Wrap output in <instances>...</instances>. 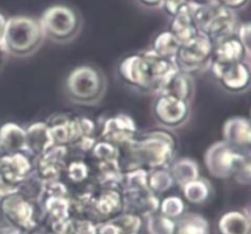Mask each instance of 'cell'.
<instances>
[{"mask_svg": "<svg viewBox=\"0 0 251 234\" xmlns=\"http://www.w3.org/2000/svg\"><path fill=\"white\" fill-rule=\"evenodd\" d=\"M31 234H54V233H51V232H49L48 230H36L34 231V232H32Z\"/></svg>", "mask_w": 251, "mask_h": 234, "instance_id": "cell-47", "label": "cell"}, {"mask_svg": "<svg viewBox=\"0 0 251 234\" xmlns=\"http://www.w3.org/2000/svg\"><path fill=\"white\" fill-rule=\"evenodd\" d=\"M169 172L173 177L174 184L180 186V188L201 177L200 167H199L198 162L194 161L193 158H189V157L173 161V163L169 166Z\"/></svg>", "mask_w": 251, "mask_h": 234, "instance_id": "cell-24", "label": "cell"}, {"mask_svg": "<svg viewBox=\"0 0 251 234\" xmlns=\"http://www.w3.org/2000/svg\"><path fill=\"white\" fill-rule=\"evenodd\" d=\"M107 78L98 68L80 65L70 71L65 81V92L75 104L95 105L104 97Z\"/></svg>", "mask_w": 251, "mask_h": 234, "instance_id": "cell-3", "label": "cell"}, {"mask_svg": "<svg viewBox=\"0 0 251 234\" xmlns=\"http://www.w3.org/2000/svg\"><path fill=\"white\" fill-rule=\"evenodd\" d=\"M180 189L184 201L191 204V205H203L212 196L211 183L202 177L185 184Z\"/></svg>", "mask_w": 251, "mask_h": 234, "instance_id": "cell-26", "label": "cell"}, {"mask_svg": "<svg viewBox=\"0 0 251 234\" xmlns=\"http://www.w3.org/2000/svg\"><path fill=\"white\" fill-rule=\"evenodd\" d=\"M191 4L196 5V6H203V5L213 4V2H217V0H188Z\"/></svg>", "mask_w": 251, "mask_h": 234, "instance_id": "cell-43", "label": "cell"}, {"mask_svg": "<svg viewBox=\"0 0 251 234\" xmlns=\"http://www.w3.org/2000/svg\"><path fill=\"white\" fill-rule=\"evenodd\" d=\"M74 234H97V223L88 218L74 217Z\"/></svg>", "mask_w": 251, "mask_h": 234, "instance_id": "cell-37", "label": "cell"}, {"mask_svg": "<svg viewBox=\"0 0 251 234\" xmlns=\"http://www.w3.org/2000/svg\"><path fill=\"white\" fill-rule=\"evenodd\" d=\"M194 10L195 5L191 4L190 1H186L181 9L172 17L168 31H171L180 43H185L199 34L198 26L194 19Z\"/></svg>", "mask_w": 251, "mask_h": 234, "instance_id": "cell-20", "label": "cell"}, {"mask_svg": "<svg viewBox=\"0 0 251 234\" xmlns=\"http://www.w3.org/2000/svg\"><path fill=\"white\" fill-rule=\"evenodd\" d=\"M210 70L220 85L228 92H244L251 85V66L247 60L232 65L211 63Z\"/></svg>", "mask_w": 251, "mask_h": 234, "instance_id": "cell-13", "label": "cell"}, {"mask_svg": "<svg viewBox=\"0 0 251 234\" xmlns=\"http://www.w3.org/2000/svg\"><path fill=\"white\" fill-rule=\"evenodd\" d=\"M147 178H149V171L147 169L141 168V167L127 169V171L123 172L120 190L135 191L149 189L147 188Z\"/></svg>", "mask_w": 251, "mask_h": 234, "instance_id": "cell-30", "label": "cell"}, {"mask_svg": "<svg viewBox=\"0 0 251 234\" xmlns=\"http://www.w3.org/2000/svg\"><path fill=\"white\" fill-rule=\"evenodd\" d=\"M124 212V199L120 189L100 188L93 194L86 218L96 223L109 221Z\"/></svg>", "mask_w": 251, "mask_h": 234, "instance_id": "cell-12", "label": "cell"}, {"mask_svg": "<svg viewBox=\"0 0 251 234\" xmlns=\"http://www.w3.org/2000/svg\"><path fill=\"white\" fill-rule=\"evenodd\" d=\"M6 21H7L6 17H5L2 14H0V46H1L2 37H4V32H5V26H6Z\"/></svg>", "mask_w": 251, "mask_h": 234, "instance_id": "cell-42", "label": "cell"}, {"mask_svg": "<svg viewBox=\"0 0 251 234\" xmlns=\"http://www.w3.org/2000/svg\"><path fill=\"white\" fill-rule=\"evenodd\" d=\"M235 34H237L238 39H239L240 43L244 47L248 56L251 58V21L239 25Z\"/></svg>", "mask_w": 251, "mask_h": 234, "instance_id": "cell-38", "label": "cell"}, {"mask_svg": "<svg viewBox=\"0 0 251 234\" xmlns=\"http://www.w3.org/2000/svg\"><path fill=\"white\" fill-rule=\"evenodd\" d=\"M166 0H139L142 6L147 9H163V5Z\"/></svg>", "mask_w": 251, "mask_h": 234, "instance_id": "cell-41", "label": "cell"}, {"mask_svg": "<svg viewBox=\"0 0 251 234\" xmlns=\"http://www.w3.org/2000/svg\"><path fill=\"white\" fill-rule=\"evenodd\" d=\"M118 76L123 83L142 92L153 93L149 64L144 54H131L123 59L118 65Z\"/></svg>", "mask_w": 251, "mask_h": 234, "instance_id": "cell-11", "label": "cell"}, {"mask_svg": "<svg viewBox=\"0 0 251 234\" xmlns=\"http://www.w3.org/2000/svg\"><path fill=\"white\" fill-rule=\"evenodd\" d=\"M157 95H167L179 98L185 102H191L195 95V80L194 76L176 69L161 87Z\"/></svg>", "mask_w": 251, "mask_h": 234, "instance_id": "cell-19", "label": "cell"}, {"mask_svg": "<svg viewBox=\"0 0 251 234\" xmlns=\"http://www.w3.org/2000/svg\"><path fill=\"white\" fill-rule=\"evenodd\" d=\"M7 54L5 53V51L1 48V46H0V71L2 70V66H4L5 64V56Z\"/></svg>", "mask_w": 251, "mask_h": 234, "instance_id": "cell-46", "label": "cell"}, {"mask_svg": "<svg viewBox=\"0 0 251 234\" xmlns=\"http://www.w3.org/2000/svg\"><path fill=\"white\" fill-rule=\"evenodd\" d=\"M249 119L251 120V110H250V118H249Z\"/></svg>", "mask_w": 251, "mask_h": 234, "instance_id": "cell-49", "label": "cell"}, {"mask_svg": "<svg viewBox=\"0 0 251 234\" xmlns=\"http://www.w3.org/2000/svg\"><path fill=\"white\" fill-rule=\"evenodd\" d=\"M97 234H123L114 221H104V222L97 223Z\"/></svg>", "mask_w": 251, "mask_h": 234, "instance_id": "cell-39", "label": "cell"}, {"mask_svg": "<svg viewBox=\"0 0 251 234\" xmlns=\"http://www.w3.org/2000/svg\"><path fill=\"white\" fill-rule=\"evenodd\" d=\"M91 154L96 162H113L119 161L120 158L119 147L102 139L96 142L93 149L91 150Z\"/></svg>", "mask_w": 251, "mask_h": 234, "instance_id": "cell-33", "label": "cell"}, {"mask_svg": "<svg viewBox=\"0 0 251 234\" xmlns=\"http://www.w3.org/2000/svg\"><path fill=\"white\" fill-rule=\"evenodd\" d=\"M213 42L199 32L193 39L181 43L176 56V65L179 70L195 75L208 70L213 58Z\"/></svg>", "mask_w": 251, "mask_h": 234, "instance_id": "cell-7", "label": "cell"}, {"mask_svg": "<svg viewBox=\"0 0 251 234\" xmlns=\"http://www.w3.org/2000/svg\"><path fill=\"white\" fill-rule=\"evenodd\" d=\"M0 144L10 152L26 151V129L16 123H5L0 127Z\"/></svg>", "mask_w": 251, "mask_h": 234, "instance_id": "cell-23", "label": "cell"}, {"mask_svg": "<svg viewBox=\"0 0 251 234\" xmlns=\"http://www.w3.org/2000/svg\"><path fill=\"white\" fill-rule=\"evenodd\" d=\"M95 179L100 188L120 189L123 169L119 161L96 162Z\"/></svg>", "mask_w": 251, "mask_h": 234, "instance_id": "cell-25", "label": "cell"}, {"mask_svg": "<svg viewBox=\"0 0 251 234\" xmlns=\"http://www.w3.org/2000/svg\"><path fill=\"white\" fill-rule=\"evenodd\" d=\"M113 221L123 234H139L144 226V218L129 212L120 213L119 216L113 218Z\"/></svg>", "mask_w": 251, "mask_h": 234, "instance_id": "cell-35", "label": "cell"}, {"mask_svg": "<svg viewBox=\"0 0 251 234\" xmlns=\"http://www.w3.org/2000/svg\"><path fill=\"white\" fill-rule=\"evenodd\" d=\"M0 234H21L20 232H17V231H15L14 228L9 227V226H2V227H0Z\"/></svg>", "mask_w": 251, "mask_h": 234, "instance_id": "cell-44", "label": "cell"}, {"mask_svg": "<svg viewBox=\"0 0 251 234\" xmlns=\"http://www.w3.org/2000/svg\"><path fill=\"white\" fill-rule=\"evenodd\" d=\"M190 103L167 95H156L153 115L164 129H178L190 118Z\"/></svg>", "mask_w": 251, "mask_h": 234, "instance_id": "cell-10", "label": "cell"}, {"mask_svg": "<svg viewBox=\"0 0 251 234\" xmlns=\"http://www.w3.org/2000/svg\"><path fill=\"white\" fill-rule=\"evenodd\" d=\"M235 181L242 184H247L251 182V151H244V156L235 171Z\"/></svg>", "mask_w": 251, "mask_h": 234, "instance_id": "cell-36", "label": "cell"}, {"mask_svg": "<svg viewBox=\"0 0 251 234\" xmlns=\"http://www.w3.org/2000/svg\"><path fill=\"white\" fill-rule=\"evenodd\" d=\"M176 185L169 168H157L149 171L147 188L154 195H162Z\"/></svg>", "mask_w": 251, "mask_h": 234, "instance_id": "cell-29", "label": "cell"}, {"mask_svg": "<svg viewBox=\"0 0 251 234\" xmlns=\"http://www.w3.org/2000/svg\"><path fill=\"white\" fill-rule=\"evenodd\" d=\"M248 1L249 0H217L218 4L223 5V6L232 10V11H235V10H239L242 7H244L248 4Z\"/></svg>", "mask_w": 251, "mask_h": 234, "instance_id": "cell-40", "label": "cell"}, {"mask_svg": "<svg viewBox=\"0 0 251 234\" xmlns=\"http://www.w3.org/2000/svg\"><path fill=\"white\" fill-rule=\"evenodd\" d=\"M137 136L135 120L127 114H117L107 118L102 125L100 137L120 147Z\"/></svg>", "mask_w": 251, "mask_h": 234, "instance_id": "cell-15", "label": "cell"}, {"mask_svg": "<svg viewBox=\"0 0 251 234\" xmlns=\"http://www.w3.org/2000/svg\"><path fill=\"white\" fill-rule=\"evenodd\" d=\"M69 149L66 146L54 145L51 149L37 157L33 164V172L42 182L55 181L60 178L66 167Z\"/></svg>", "mask_w": 251, "mask_h": 234, "instance_id": "cell-14", "label": "cell"}, {"mask_svg": "<svg viewBox=\"0 0 251 234\" xmlns=\"http://www.w3.org/2000/svg\"><path fill=\"white\" fill-rule=\"evenodd\" d=\"M247 213H248V215H249V217H250V220H251V204H250L249 208H248V210H247Z\"/></svg>", "mask_w": 251, "mask_h": 234, "instance_id": "cell-48", "label": "cell"}, {"mask_svg": "<svg viewBox=\"0 0 251 234\" xmlns=\"http://www.w3.org/2000/svg\"><path fill=\"white\" fill-rule=\"evenodd\" d=\"M174 234H211L210 222L200 213H184L176 221Z\"/></svg>", "mask_w": 251, "mask_h": 234, "instance_id": "cell-27", "label": "cell"}, {"mask_svg": "<svg viewBox=\"0 0 251 234\" xmlns=\"http://www.w3.org/2000/svg\"><path fill=\"white\" fill-rule=\"evenodd\" d=\"M146 231L149 234H174L176 221L157 212L146 218Z\"/></svg>", "mask_w": 251, "mask_h": 234, "instance_id": "cell-32", "label": "cell"}, {"mask_svg": "<svg viewBox=\"0 0 251 234\" xmlns=\"http://www.w3.org/2000/svg\"><path fill=\"white\" fill-rule=\"evenodd\" d=\"M244 151L235 150L223 140L211 145L205 152V166L208 173L217 179H228L234 176Z\"/></svg>", "mask_w": 251, "mask_h": 234, "instance_id": "cell-9", "label": "cell"}, {"mask_svg": "<svg viewBox=\"0 0 251 234\" xmlns=\"http://www.w3.org/2000/svg\"><path fill=\"white\" fill-rule=\"evenodd\" d=\"M44 41L38 20L29 16H12L7 19L1 48L9 55L28 56L41 47Z\"/></svg>", "mask_w": 251, "mask_h": 234, "instance_id": "cell-2", "label": "cell"}, {"mask_svg": "<svg viewBox=\"0 0 251 234\" xmlns=\"http://www.w3.org/2000/svg\"><path fill=\"white\" fill-rule=\"evenodd\" d=\"M247 58V52L238 39L237 34L217 42L213 48L212 63L220 65H232V64L245 61Z\"/></svg>", "mask_w": 251, "mask_h": 234, "instance_id": "cell-21", "label": "cell"}, {"mask_svg": "<svg viewBox=\"0 0 251 234\" xmlns=\"http://www.w3.org/2000/svg\"><path fill=\"white\" fill-rule=\"evenodd\" d=\"M54 146L50 128L47 122H36L26 129V154L29 157L42 156Z\"/></svg>", "mask_w": 251, "mask_h": 234, "instance_id": "cell-18", "label": "cell"}, {"mask_svg": "<svg viewBox=\"0 0 251 234\" xmlns=\"http://www.w3.org/2000/svg\"><path fill=\"white\" fill-rule=\"evenodd\" d=\"M223 141L239 151H251V120L247 117H232L222 127Z\"/></svg>", "mask_w": 251, "mask_h": 234, "instance_id": "cell-16", "label": "cell"}, {"mask_svg": "<svg viewBox=\"0 0 251 234\" xmlns=\"http://www.w3.org/2000/svg\"><path fill=\"white\" fill-rule=\"evenodd\" d=\"M66 178L74 184H82L90 178L91 169L88 164L82 159H74V161L66 163L65 171Z\"/></svg>", "mask_w": 251, "mask_h": 234, "instance_id": "cell-34", "label": "cell"}, {"mask_svg": "<svg viewBox=\"0 0 251 234\" xmlns=\"http://www.w3.org/2000/svg\"><path fill=\"white\" fill-rule=\"evenodd\" d=\"M33 173L32 158L26 152L11 154L0 162V200L19 193Z\"/></svg>", "mask_w": 251, "mask_h": 234, "instance_id": "cell-8", "label": "cell"}, {"mask_svg": "<svg viewBox=\"0 0 251 234\" xmlns=\"http://www.w3.org/2000/svg\"><path fill=\"white\" fill-rule=\"evenodd\" d=\"M0 213L6 226L21 234H31L38 230L43 212L37 201L19 191L0 200Z\"/></svg>", "mask_w": 251, "mask_h": 234, "instance_id": "cell-4", "label": "cell"}, {"mask_svg": "<svg viewBox=\"0 0 251 234\" xmlns=\"http://www.w3.org/2000/svg\"><path fill=\"white\" fill-rule=\"evenodd\" d=\"M123 171L141 168L151 171L169 168L176 156V139L166 130H154L136 136L119 147Z\"/></svg>", "mask_w": 251, "mask_h": 234, "instance_id": "cell-1", "label": "cell"}, {"mask_svg": "<svg viewBox=\"0 0 251 234\" xmlns=\"http://www.w3.org/2000/svg\"><path fill=\"white\" fill-rule=\"evenodd\" d=\"M194 19L199 32L207 36L213 44L237 33L238 25L235 14L218 2L196 6Z\"/></svg>", "mask_w": 251, "mask_h": 234, "instance_id": "cell-5", "label": "cell"}, {"mask_svg": "<svg viewBox=\"0 0 251 234\" xmlns=\"http://www.w3.org/2000/svg\"><path fill=\"white\" fill-rule=\"evenodd\" d=\"M180 46L181 43L179 42V39L171 31H164L154 38L153 46L151 49L157 55L176 61V56Z\"/></svg>", "mask_w": 251, "mask_h": 234, "instance_id": "cell-28", "label": "cell"}, {"mask_svg": "<svg viewBox=\"0 0 251 234\" xmlns=\"http://www.w3.org/2000/svg\"><path fill=\"white\" fill-rule=\"evenodd\" d=\"M9 155H11V154H10V152L7 151V150L5 149L1 144H0V162H1L4 158H6Z\"/></svg>", "mask_w": 251, "mask_h": 234, "instance_id": "cell-45", "label": "cell"}, {"mask_svg": "<svg viewBox=\"0 0 251 234\" xmlns=\"http://www.w3.org/2000/svg\"><path fill=\"white\" fill-rule=\"evenodd\" d=\"M124 199V212L134 213L145 218L159 210V198L149 189L135 191H122Z\"/></svg>", "mask_w": 251, "mask_h": 234, "instance_id": "cell-17", "label": "cell"}, {"mask_svg": "<svg viewBox=\"0 0 251 234\" xmlns=\"http://www.w3.org/2000/svg\"><path fill=\"white\" fill-rule=\"evenodd\" d=\"M44 38L58 43L70 42L77 36L81 27L80 15L66 5H53L46 9L38 20Z\"/></svg>", "mask_w": 251, "mask_h": 234, "instance_id": "cell-6", "label": "cell"}, {"mask_svg": "<svg viewBox=\"0 0 251 234\" xmlns=\"http://www.w3.org/2000/svg\"><path fill=\"white\" fill-rule=\"evenodd\" d=\"M217 234H251V220L247 211L230 210L218 218Z\"/></svg>", "mask_w": 251, "mask_h": 234, "instance_id": "cell-22", "label": "cell"}, {"mask_svg": "<svg viewBox=\"0 0 251 234\" xmlns=\"http://www.w3.org/2000/svg\"><path fill=\"white\" fill-rule=\"evenodd\" d=\"M185 201H184V199L181 196L169 195L159 201L158 212L173 221L179 220L185 213Z\"/></svg>", "mask_w": 251, "mask_h": 234, "instance_id": "cell-31", "label": "cell"}]
</instances>
